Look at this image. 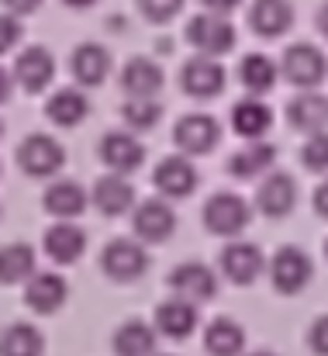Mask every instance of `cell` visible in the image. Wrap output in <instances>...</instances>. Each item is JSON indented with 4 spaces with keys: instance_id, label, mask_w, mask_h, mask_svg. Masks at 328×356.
I'll return each instance as SVG.
<instances>
[{
    "instance_id": "f1b7e54d",
    "label": "cell",
    "mask_w": 328,
    "mask_h": 356,
    "mask_svg": "<svg viewBox=\"0 0 328 356\" xmlns=\"http://www.w3.org/2000/svg\"><path fill=\"white\" fill-rule=\"evenodd\" d=\"M45 115H49L52 124H59V128H76L80 121L90 115V101L83 97V90H76V87H63V90H56V94L49 97Z\"/></svg>"
},
{
    "instance_id": "f6af8a7d",
    "label": "cell",
    "mask_w": 328,
    "mask_h": 356,
    "mask_svg": "<svg viewBox=\"0 0 328 356\" xmlns=\"http://www.w3.org/2000/svg\"><path fill=\"white\" fill-rule=\"evenodd\" d=\"M325 256H328V238H325Z\"/></svg>"
},
{
    "instance_id": "8992f818",
    "label": "cell",
    "mask_w": 328,
    "mask_h": 356,
    "mask_svg": "<svg viewBox=\"0 0 328 356\" xmlns=\"http://www.w3.org/2000/svg\"><path fill=\"white\" fill-rule=\"evenodd\" d=\"M101 270L117 284H131L149 270V252L138 238H114L101 252Z\"/></svg>"
},
{
    "instance_id": "5b68a950",
    "label": "cell",
    "mask_w": 328,
    "mask_h": 356,
    "mask_svg": "<svg viewBox=\"0 0 328 356\" xmlns=\"http://www.w3.org/2000/svg\"><path fill=\"white\" fill-rule=\"evenodd\" d=\"M170 291H173V298H180V301L204 305V301H211V298L218 294V273H215L208 263H201V259H187V263L173 266V273H170Z\"/></svg>"
},
{
    "instance_id": "5bb4252c",
    "label": "cell",
    "mask_w": 328,
    "mask_h": 356,
    "mask_svg": "<svg viewBox=\"0 0 328 356\" xmlns=\"http://www.w3.org/2000/svg\"><path fill=\"white\" fill-rule=\"evenodd\" d=\"M273 163H277V145L266 138H256L228 156V173L235 180H263L273 170Z\"/></svg>"
},
{
    "instance_id": "4dcf8cb0",
    "label": "cell",
    "mask_w": 328,
    "mask_h": 356,
    "mask_svg": "<svg viewBox=\"0 0 328 356\" xmlns=\"http://www.w3.org/2000/svg\"><path fill=\"white\" fill-rule=\"evenodd\" d=\"M35 277V249L28 242H10L0 249V284L10 287V284H28Z\"/></svg>"
},
{
    "instance_id": "b9f144b4",
    "label": "cell",
    "mask_w": 328,
    "mask_h": 356,
    "mask_svg": "<svg viewBox=\"0 0 328 356\" xmlns=\"http://www.w3.org/2000/svg\"><path fill=\"white\" fill-rule=\"evenodd\" d=\"M315 24H318V31H322V38L328 42V0L318 7V14H315Z\"/></svg>"
},
{
    "instance_id": "4fadbf2b",
    "label": "cell",
    "mask_w": 328,
    "mask_h": 356,
    "mask_svg": "<svg viewBox=\"0 0 328 356\" xmlns=\"http://www.w3.org/2000/svg\"><path fill=\"white\" fill-rule=\"evenodd\" d=\"M173 142L187 159L190 156H208L221 142V124L211 115H183L173 128Z\"/></svg>"
},
{
    "instance_id": "30bf717a",
    "label": "cell",
    "mask_w": 328,
    "mask_h": 356,
    "mask_svg": "<svg viewBox=\"0 0 328 356\" xmlns=\"http://www.w3.org/2000/svg\"><path fill=\"white\" fill-rule=\"evenodd\" d=\"M224 83H228V73H224V66H221L218 59H211V56H194V59H187L183 70H180V87H183V94H190V97H197V101L218 97L221 90H224Z\"/></svg>"
},
{
    "instance_id": "7dc6e473",
    "label": "cell",
    "mask_w": 328,
    "mask_h": 356,
    "mask_svg": "<svg viewBox=\"0 0 328 356\" xmlns=\"http://www.w3.org/2000/svg\"><path fill=\"white\" fill-rule=\"evenodd\" d=\"M156 356H166V353H156Z\"/></svg>"
},
{
    "instance_id": "7a4b0ae2",
    "label": "cell",
    "mask_w": 328,
    "mask_h": 356,
    "mask_svg": "<svg viewBox=\"0 0 328 356\" xmlns=\"http://www.w3.org/2000/svg\"><path fill=\"white\" fill-rule=\"evenodd\" d=\"M266 270H270L273 291L277 294H287V298L301 294L311 284V277H315V263H311V256L301 245H280L273 252V259L266 263Z\"/></svg>"
},
{
    "instance_id": "bcb514c9",
    "label": "cell",
    "mask_w": 328,
    "mask_h": 356,
    "mask_svg": "<svg viewBox=\"0 0 328 356\" xmlns=\"http://www.w3.org/2000/svg\"><path fill=\"white\" fill-rule=\"evenodd\" d=\"M0 135H3V124H0Z\"/></svg>"
},
{
    "instance_id": "7bdbcfd3",
    "label": "cell",
    "mask_w": 328,
    "mask_h": 356,
    "mask_svg": "<svg viewBox=\"0 0 328 356\" xmlns=\"http://www.w3.org/2000/svg\"><path fill=\"white\" fill-rule=\"evenodd\" d=\"M66 7H73V10H87V7H94L97 0H63Z\"/></svg>"
},
{
    "instance_id": "8fae6325",
    "label": "cell",
    "mask_w": 328,
    "mask_h": 356,
    "mask_svg": "<svg viewBox=\"0 0 328 356\" xmlns=\"http://www.w3.org/2000/svg\"><path fill=\"white\" fill-rule=\"evenodd\" d=\"M131 229L138 242H166V238L177 232V211L170 201L163 197H149L142 204H135L131 211Z\"/></svg>"
},
{
    "instance_id": "d6a6232c",
    "label": "cell",
    "mask_w": 328,
    "mask_h": 356,
    "mask_svg": "<svg viewBox=\"0 0 328 356\" xmlns=\"http://www.w3.org/2000/svg\"><path fill=\"white\" fill-rule=\"evenodd\" d=\"M159 115H163V108H159L156 97H128L124 108H121V118H124V124H128L131 131H149V128H156V124H159Z\"/></svg>"
},
{
    "instance_id": "484cf974",
    "label": "cell",
    "mask_w": 328,
    "mask_h": 356,
    "mask_svg": "<svg viewBox=\"0 0 328 356\" xmlns=\"http://www.w3.org/2000/svg\"><path fill=\"white\" fill-rule=\"evenodd\" d=\"M156 339H159L156 325L142 318H128L114 329L110 346H114V356H156Z\"/></svg>"
},
{
    "instance_id": "f546056e",
    "label": "cell",
    "mask_w": 328,
    "mask_h": 356,
    "mask_svg": "<svg viewBox=\"0 0 328 356\" xmlns=\"http://www.w3.org/2000/svg\"><path fill=\"white\" fill-rule=\"evenodd\" d=\"M238 80H242V87H245L249 97H263L277 83V63L270 56H263V52H249L238 63Z\"/></svg>"
},
{
    "instance_id": "52a82bcc",
    "label": "cell",
    "mask_w": 328,
    "mask_h": 356,
    "mask_svg": "<svg viewBox=\"0 0 328 356\" xmlns=\"http://www.w3.org/2000/svg\"><path fill=\"white\" fill-rule=\"evenodd\" d=\"M63 163H66V152L52 135H28L17 145V166L24 170V177H38V180L56 177Z\"/></svg>"
},
{
    "instance_id": "44dd1931",
    "label": "cell",
    "mask_w": 328,
    "mask_h": 356,
    "mask_svg": "<svg viewBox=\"0 0 328 356\" xmlns=\"http://www.w3.org/2000/svg\"><path fill=\"white\" fill-rule=\"evenodd\" d=\"M69 70H73V80L80 87H101L110 73V52L101 42H83L73 49Z\"/></svg>"
},
{
    "instance_id": "7402d4cb",
    "label": "cell",
    "mask_w": 328,
    "mask_h": 356,
    "mask_svg": "<svg viewBox=\"0 0 328 356\" xmlns=\"http://www.w3.org/2000/svg\"><path fill=\"white\" fill-rule=\"evenodd\" d=\"M197 322H201V315H197V305H190V301L170 298V301H163L156 308V332L166 336V339H177L180 343V339L194 336Z\"/></svg>"
},
{
    "instance_id": "d590c367",
    "label": "cell",
    "mask_w": 328,
    "mask_h": 356,
    "mask_svg": "<svg viewBox=\"0 0 328 356\" xmlns=\"http://www.w3.org/2000/svg\"><path fill=\"white\" fill-rule=\"evenodd\" d=\"M24 28H21V17L14 14H0V56H7L10 49H17Z\"/></svg>"
},
{
    "instance_id": "ee69618b",
    "label": "cell",
    "mask_w": 328,
    "mask_h": 356,
    "mask_svg": "<svg viewBox=\"0 0 328 356\" xmlns=\"http://www.w3.org/2000/svg\"><path fill=\"white\" fill-rule=\"evenodd\" d=\"M249 356H277V353H270V350H256V353H249Z\"/></svg>"
},
{
    "instance_id": "e575fe53",
    "label": "cell",
    "mask_w": 328,
    "mask_h": 356,
    "mask_svg": "<svg viewBox=\"0 0 328 356\" xmlns=\"http://www.w3.org/2000/svg\"><path fill=\"white\" fill-rule=\"evenodd\" d=\"M183 3H187V0H138V10H142L152 24H166V21H173V17L183 10Z\"/></svg>"
},
{
    "instance_id": "4316f807",
    "label": "cell",
    "mask_w": 328,
    "mask_h": 356,
    "mask_svg": "<svg viewBox=\"0 0 328 356\" xmlns=\"http://www.w3.org/2000/svg\"><path fill=\"white\" fill-rule=\"evenodd\" d=\"M204 350L208 356H245V329L235 318L218 315L204 329Z\"/></svg>"
},
{
    "instance_id": "3957f363",
    "label": "cell",
    "mask_w": 328,
    "mask_h": 356,
    "mask_svg": "<svg viewBox=\"0 0 328 356\" xmlns=\"http://www.w3.org/2000/svg\"><path fill=\"white\" fill-rule=\"evenodd\" d=\"M280 73L301 90H315L328 76V59L315 42H294L280 56Z\"/></svg>"
},
{
    "instance_id": "83f0119b",
    "label": "cell",
    "mask_w": 328,
    "mask_h": 356,
    "mask_svg": "<svg viewBox=\"0 0 328 356\" xmlns=\"http://www.w3.org/2000/svg\"><path fill=\"white\" fill-rule=\"evenodd\" d=\"M45 211L49 215H56V218H76L87 204H90V194L76 184V180H56L49 191H45Z\"/></svg>"
},
{
    "instance_id": "d4e9b609",
    "label": "cell",
    "mask_w": 328,
    "mask_h": 356,
    "mask_svg": "<svg viewBox=\"0 0 328 356\" xmlns=\"http://www.w3.org/2000/svg\"><path fill=\"white\" fill-rule=\"evenodd\" d=\"M42 245H45V256H49L52 263L69 266V263H76L80 252L87 249V232H83L80 225H73V222H59V225H52V229L45 232Z\"/></svg>"
},
{
    "instance_id": "8d00e7d4",
    "label": "cell",
    "mask_w": 328,
    "mask_h": 356,
    "mask_svg": "<svg viewBox=\"0 0 328 356\" xmlns=\"http://www.w3.org/2000/svg\"><path fill=\"white\" fill-rule=\"evenodd\" d=\"M308 346L315 356H328V315H318L308 329Z\"/></svg>"
},
{
    "instance_id": "1f68e13d",
    "label": "cell",
    "mask_w": 328,
    "mask_h": 356,
    "mask_svg": "<svg viewBox=\"0 0 328 356\" xmlns=\"http://www.w3.org/2000/svg\"><path fill=\"white\" fill-rule=\"evenodd\" d=\"M45 353V336L28 325V322H14L0 332V356H42Z\"/></svg>"
},
{
    "instance_id": "cb8c5ba5",
    "label": "cell",
    "mask_w": 328,
    "mask_h": 356,
    "mask_svg": "<svg viewBox=\"0 0 328 356\" xmlns=\"http://www.w3.org/2000/svg\"><path fill=\"white\" fill-rule=\"evenodd\" d=\"M90 201L97 204V211H101V215L117 218V215H124V211H135V187L128 184V177H121V173H108V177H101V180L94 184Z\"/></svg>"
},
{
    "instance_id": "d6986e66",
    "label": "cell",
    "mask_w": 328,
    "mask_h": 356,
    "mask_svg": "<svg viewBox=\"0 0 328 356\" xmlns=\"http://www.w3.org/2000/svg\"><path fill=\"white\" fill-rule=\"evenodd\" d=\"M287 121H290V128H297L304 135L328 131V97L318 90H301L287 104Z\"/></svg>"
},
{
    "instance_id": "ab89813d",
    "label": "cell",
    "mask_w": 328,
    "mask_h": 356,
    "mask_svg": "<svg viewBox=\"0 0 328 356\" xmlns=\"http://www.w3.org/2000/svg\"><path fill=\"white\" fill-rule=\"evenodd\" d=\"M201 3H204V10H211V14H224V17H228L242 0H201Z\"/></svg>"
},
{
    "instance_id": "277c9868",
    "label": "cell",
    "mask_w": 328,
    "mask_h": 356,
    "mask_svg": "<svg viewBox=\"0 0 328 356\" xmlns=\"http://www.w3.org/2000/svg\"><path fill=\"white\" fill-rule=\"evenodd\" d=\"M187 42L197 49V56L218 59V56H224V52L235 49V24H231L224 14L201 10L197 17L187 21Z\"/></svg>"
},
{
    "instance_id": "f35d334b",
    "label": "cell",
    "mask_w": 328,
    "mask_h": 356,
    "mask_svg": "<svg viewBox=\"0 0 328 356\" xmlns=\"http://www.w3.org/2000/svg\"><path fill=\"white\" fill-rule=\"evenodd\" d=\"M311 204H315V215L318 218H325L328 222V177L315 187V197H311Z\"/></svg>"
},
{
    "instance_id": "9c48e42d",
    "label": "cell",
    "mask_w": 328,
    "mask_h": 356,
    "mask_svg": "<svg viewBox=\"0 0 328 356\" xmlns=\"http://www.w3.org/2000/svg\"><path fill=\"white\" fill-rule=\"evenodd\" d=\"M221 273L231 280V284H238V287H245V284H252V280H259V273L266 270V256H263V249L256 245V242H245V238H231L224 249H221V259H218Z\"/></svg>"
},
{
    "instance_id": "9a60e30c",
    "label": "cell",
    "mask_w": 328,
    "mask_h": 356,
    "mask_svg": "<svg viewBox=\"0 0 328 356\" xmlns=\"http://www.w3.org/2000/svg\"><path fill=\"white\" fill-rule=\"evenodd\" d=\"M69 298V287H66V277L52 273V270H35V277L24 284V305L38 315H52L66 305Z\"/></svg>"
},
{
    "instance_id": "836d02e7",
    "label": "cell",
    "mask_w": 328,
    "mask_h": 356,
    "mask_svg": "<svg viewBox=\"0 0 328 356\" xmlns=\"http://www.w3.org/2000/svg\"><path fill=\"white\" fill-rule=\"evenodd\" d=\"M301 163L311 173H328V131L308 135V142L301 145Z\"/></svg>"
},
{
    "instance_id": "603a6c76",
    "label": "cell",
    "mask_w": 328,
    "mask_h": 356,
    "mask_svg": "<svg viewBox=\"0 0 328 356\" xmlns=\"http://www.w3.org/2000/svg\"><path fill=\"white\" fill-rule=\"evenodd\" d=\"M270 124H273V108L263 101V97H242L235 108H231V131L238 135V138H245V142H256V138H263L266 131H270Z\"/></svg>"
},
{
    "instance_id": "60d3db41",
    "label": "cell",
    "mask_w": 328,
    "mask_h": 356,
    "mask_svg": "<svg viewBox=\"0 0 328 356\" xmlns=\"http://www.w3.org/2000/svg\"><path fill=\"white\" fill-rule=\"evenodd\" d=\"M10 90H14V76L0 66V104H7V101H10Z\"/></svg>"
},
{
    "instance_id": "e0dca14e",
    "label": "cell",
    "mask_w": 328,
    "mask_h": 356,
    "mask_svg": "<svg viewBox=\"0 0 328 356\" xmlns=\"http://www.w3.org/2000/svg\"><path fill=\"white\" fill-rule=\"evenodd\" d=\"M197 170H194V163L180 152V156H166L159 166H156V173H152V184H156V191L163 194V197H187V194H194V187H197Z\"/></svg>"
},
{
    "instance_id": "ba28073f",
    "label": "cell",
    "mask_w": 328,
    "mask_h": 356,
    "mask_svg": "<svg viewBox=\"0 0 328 356\" xmlns=\"http://www.w3.org/2000/svg\"><path fill=\"white\" fill-rule=\"evenodd\" d=\"M297 208V180L284 170H270L256 187V211L266 218H287Z\"/></svg>"
},
{
    "instance_id": "ffe728a7",
    "label": "cell",
    "mask_w": 328,
    "mask_h": 356,
    "mask_svg": "<svg viewBox=\"0 0 328 356\" xmlns=\"http://www.w3.org/2000/svg\"><path fill=\"white\" fill-rule=\"evenodd\" d=\"M163 83H166L163 66L149 56H135L121 70V87H124L128 97H159Z\"/></svg>"
},
{
    "instance_id": "74e56055",
    "label": "cell",
    "mask_w": 328,
    "mask_h": 356,
    "mask_svg": "<svg viewBox=\"0 0 328 356\" xmlns=\"http://www.w3.org/2000/svg\"><path fill=\"white\" fill-rule=\"evenodd\" d=\"M3 7H7V14H14V17H21V14H35L38 7H42V0H0Z\"/></svg>"
},
{
    "instance_id": "ac0fdd59",
    "label": "cell",
    "mask_w": 328,
    "mask_h": 356,
    "mask_svg": "<svg viewBox=\"0 0 328 356\" xmlns=\"http://www.w3.org/2000/svg\"><path fill=\"white\" fill-rule=\"evenodd\" d=\"M249 28L259 38H280L294 28V3L290 0H252Z\"/></svg>"
},
{
    "instance_id": "7c38bea8",
    "label": "cell",
    "mask_w": 328,
    "mask_h": 356,
    "mask_svg": "<svg viewBox=\"0 0 328 356\" xmlns=\"http://www.w3.org/2000/svg\"><path fill=\"white\" fill-rule=\"evenodd\" d=\"M10 76H14V83H17L21 90L42 94V90L52 83V76H56V59H52V52H49L45 45H28V49L17 52Z\"/></svg>"
},
{
    "instance_id": "6da1fadb",
    "label": "cell",
    "mask_w": 328,
    "mask_h": 356,
    "mask_svg": "<svg viewBox=\"0 0 328 356\" xmlns=\"http://www.w3.org/2000/svg\"><path fill=\"white\" fill-rule=\"evenodd\" d=\"M201 218H204V225H208L211 236H221V238L231 242V238H238L245 229H249L252 208H249V201H245L242 194H235V191H218V194L208 197Z\"/></svg>"
},
{
    "instance_id": "2e32d148",
    "label": "cell",
    "mask_w": 328,
    "mask_h": 356,
    "mask_svg": "<svg viewBox=\"0 0 328 356\" xmlns=\"http://www.w3.org/2000/svg\"><path fill=\"white\" fill-rule=\"evenodd\" d=\"M101 159H104V166L110 173L128 177V173H135L145 163V149H142V142L131 131H108L101 138Z\"/></svg>"
}]
</instances>
